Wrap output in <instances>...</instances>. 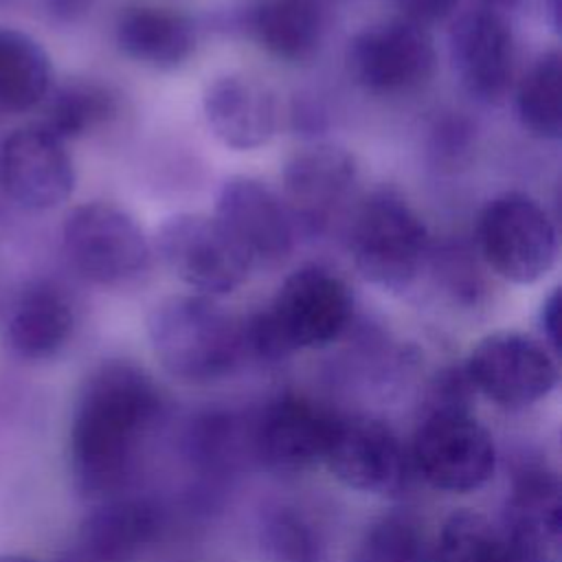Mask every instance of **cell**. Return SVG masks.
Masks as SVG:
<instances>
[{
    "mask_svg": "<svg viewBox=\"0 0 562 562\" xmlns=\"http://www.w3.org/2000/svg\"><path fill=\"white\" fill-rule=\"evenodd\" d=\"M358 180L356 158L329 143L299 149L283 167V204L294 228L323 233L340 213Z\"/></svg>",
    "mask_w": 562,
    "mask_h": 562,
    "instance_id": "14",
    "label": "cell"
},
{
    "mask_svg": "<svg viewBox=\"0 0 562 562\" xmlns=\"http://www.w3.org/2000/svg\"><path fill=\"white\" fill-rule=\"evenodd\" d=\"M476 246L494 274L516 285H531L551 272L558 233L538 200L522 191H505L481 209Z\"/></svg>",
    "mask_w": 562,
    "mask_h": 562,
    "instance_id": "6",
    "label": "cell"
},
{
    "mask_svg": "<svg viewBox=\"0 0 562 562\" xmlns=\"http://www.w3.org/2000/svg\"><path fill=\"white\" fill-rule=\"evenodd\" d=\"M61 241L72 268L99 285H123L138 279L151 257L138 222L108 202L75 206L64 220Z\"/></svg>",
    "mask_w": 562,
    "mask_h": 562,
    "instance_id": "7",
    "label": "cell"
},
{
    "mask_svg": "<svg viewBox=\"0 0 562 562\" xmlns=\"http://www.w3.org/2000/svg\"><path fill=\"white\" fill-rule=\"evenodd\" d=\"M323 463L340 483L367 494L400 492L413 468L393 428L360 415H336Z\"/></svg>",
    "mask_w": 562,
    "mask_h": 562,
    "instance_id": "11",
    "label": "cell"
},
{
    "mask_svg": "<svg viewBox=\"0 0 562 562\" xmlns=\"http://www.w3.org/2000/svg\"><path fill=\"white\" fill-rule=\"evenodd\" d=\"M0 187L29 211H50L75 189V165L64 140L40 123L7 134L0 143Z\"/></svg>",
    "mask_w": 562,
    "mask_h": 562,
    "instance_id": "13",
    "label": "cell"
},
{
    "mask_svg": "<svg viewBox=\"0 0 562 562\" xmlns=\"http://www.w3.org/2000/svg\"><path fill=\"white\" fill-rule=\"evenodd\" d=\"M53 64L29 33L0 29V110L26 112L50 92Z\"/></svg>",
    "mask_w": 562,
    "mask_h": 562,
    "instance_id": "23",
    "label": "cell"
},
{
    "mask_svg": "<svg viewBox=\"0 0 562 562\" xmlns=\"http://www.w3.org/2000/svg\"><path fill=\"white\" fill-rule=\"evenodd\" d=\"M351 79L375 94H402L426 83L437 53L426 26L391 18L358 31L345 53Z\"/></svg>",
    "mask_w": 562,
    "mask_h": 562,
    "instance_id": "10",
    "label": "cell"
},
{
    "mask_svg": "<svg viewBox=\"0 0 562 562\" xmlns=\"http://www.w3.org/2000/svg\"><path fill=\"white\" fill-rule=\"evenodd\" d=\"M259 540L270 562H325V544L314 522L292 509L274 507L263 514Z\"/></svg>",
    "mask_w": 562,
    "mask_h": 562,
    "instance_id": "28",
    "label": "cell"
},
{
    "mask_svg": "<svg viewBox=\"0 0 562 562\" xmlns=\"http://www.w3.org/2000/svg\"><path fill=\"white\" fill-rule=\"evenodd\" d=\"M540 329L544 336V345L558 353L560 347V292L551 290L540 307Z\"/></svg>",
    "mask_w": 562,
    "mask_h": 562,
    "instance_id": "33",
    "label": "cell"
},
{
    "mask_svg": "<svg viewBox=\"0 0 562 562\" xmlns=\"http://www.w3.org/2000/svg\"><path fill=\"white\" fill-rule=\"evenodd\" d=\"M0 562H37V560H33L29 555H20V553H2Z\"/></svg>",
    "mask_w": 562,
    "mask_h": 562,
    "instance_id": "35",
    "label": "cell"
},
{
    "mask_svg": "<svg viewBox=\"0 0 562 562\" xmlns=\"http://www.w3.org/2000/svg\"><path fill=\"white\" fill-rule=\"evenodd\" d=\"M470 255L472 252H468L465 248L446 246L437 255L430 252L428 261V268L435 270V277L441 283V288L463 305L476 303L485 290L483 277Z\"/></svg>",
    "mask_w": 562,
    "mask_h": 562,
    "instance_id": "29",
    "label": "cell"
},
{
    "mask_svg": "<svg viewBox=\"0 0 562 562\" xmlns=\"http://www.w3.org/2000/svg\"><path fill=\"white\" fill-rule=\"evenodd\" d=\"M432 544L408 514H384L358 538L347 562H430Z\"/></svg>",
    "mask_w": 562,
    "mask_h": 562,
    "instance_id": "27",
    "label": "cell"
},
{
    "mask_svg": "<svg viewBox=\"0 0 562 562\" xmlns=\"http://www.w3.org/2000/svg\"><path fill=\"white\" fill-rule=\"evenodd\" d=\"M353 294L347 281L318 263L290 272L268 307L244 325L246 356L281 360L303 349L334 342L351 323Z\"/></svg>",
    "mask_w": 562,
    "mask_h": 562,
    "instance_id": "2",
    "label": "cell"
},
{
    "mask_svg": "<svg viewBox=\"0 0 562 562\" xmlns=\"http://www.w3.org/2000/svg\"><path fill=\"white\" fill-rule=\"evenodd\" d=\"M476 7H483V9H492V11H501V9H509L514 7L518 0H474Z\"/></svg>",
    "mask_w": 562,
    "mask_h": 562,
    "instance_id": "34",
    "label": "cell"
},
{
    "mask_svg": "<svg viewBox=\"0 0 562 562\" xmlns=\"http://www.w3.org/2000/svg\"><path fill=\"white\" fill-rule=\"evenodd\" d=\"M560 53L544 50L529 66L516 92V112L522 127L542 140H558L562 134V105H560Z\"/></svg>",
    "mask_w": 562,
    "mask_h": 562,
    "instance_id": "26",
    "label": "cell"
},
{
    "mask_svg": "<svg viewBox=\"0 0 562 562\" xmlns=\"http://www.w3.org/2000/svg\"><path fill=\"white\" fill-rule=\"evenodd\" d=\"M246 26L272 57L305 61L325 35L323 0H257L246 13Z\"/></svg>",
    "mask_w": 562,
    "mask_h": 562,
    "instance_id": "22",
    "label": "cell"
},
{
    "mask_svg": "<svg viewBox=\"0 0 562 562\" xmlns=\"http://www.w3.org/2000/svg\"><path fill=\"white\" fill-rule=\"evenodd\" d=\"M160 411V391L143 367L105 360L90 371L70 426V461L81 494L103 498L125 485Z\"/></svg>",
    "mask_w": 562,
    "mask_h": 562,
    "instance_id": "1",
    "label": "cell"
},
{
    "mask_svg": "<svg viewBox=\"0 0 562 562\" xmlns=\"http://www.w3.org/2000/svg\"><path fill=\"white\" fill-rule=\"evenodd\" d=\"M389 2L397 9L400 18L428 26L446 20L454 11L459 0H389Z\"/></svg>",
    "mask_w": 562,
    "mask_h": 562,
    "instance_id": "31",
    "label": "cell"
},
{
    "mask_svg": "<svg viewBox=\"0 0 562 562\" xmlns=\"http://www.w3.org/2000/svg\"><path fill=\"white\" fill-rule=\"evenodd\" d=\"M11 7H35L42 9L46 15L59 20V22H72L88 13L97 0H0Z\"/></svg>",
    "mask_w": 562,
    "mask_h": 562,
    "instance_id": "32",
    "label": "cell"
},
{
    "mask_svg": "<svg viewBox=\"0 0 562 562\" xmlns=\"http://www.w3.org/2000/svg\"><path fill=\"white\" fill-rule=\"evenodd\" d=\"M40 123L59 140L83 136L116 114V94L97 81H68L46 94Z\"/></svg>",
    "mask_w": 562,
    "mask_h": 562,
    "instance_id": "25",
    "label": "cell"
},
{
    "mask_svg": "<svg viewBox=\"0 0 562 562\" xmlns=\"http://www.w3.org/2000/svg\"><path fill=\"white\" fill-rule=\"evenodd\" d=\"M432 136H435L432 149L443 160H459V156L470 147L472 127L461 116H448L441 123H437V127L432 130Z\"/></svg>",
    "mask_w": 562,
    "mask_h": 562,
    "instance_id": "30",
    "label": "cell"
},
{
    "mask_svg": "<svg viewBox=\"0 0 562 562\" xmlns=\"http://www.w3.org/2000/svg\"><path fill=\"white\" fill-rule=\"evenodd\" d=\"M202 114L211 134L228 149L248 151L266 145L277 130L274 92L246 72H226L209 81Z\"/></svg>",
    "mask_w": 562,
    "mask_h": 562,
    "instance_id": "17",
    "label": "cell"
},
{
    "mask_svg": "<svg viewBox=\"0 0 562 562\" xmlns=\"http://www.w3.org/2000/svg\"><path fill=\"white\" fill-rule=\"evenodd\" d=\"M430 562H522V558L501 525L474 509H459L441 525Z\"/></svg>",
    "mask_w": 562,
    "mask_h": 562,
    "instance_id": "24",
    "label": "cell"
},
{
    "mask_svg": "<svg viewBox=\"0 0 562 562\" xmlns=\"http://www.w3.org/2000/svg\"><path fill=\"white\" fill-rule=\"evenodd\" d=\"M336 415L301 395L272 400L250 426V452L274 472L323 463Z\"/></svg>",
    "mask_w": 562,
    "mask_h": 562,
    "instance_id": "16",
    "label": "cell"
},
{
    "mask_svg": "<svg viewBox=\"0 0 562 562\" xmlns=\"http://www.w3.org/2000/svg\"><path fill=\"white\" fill-rule=\"evenodd\" d=\"M156 250L167 270L204 296L235 292L252 261L231 233L204 213H176L156 233Z\"/></svg>",
    "mask_w": 562,
    "mask_h": 562,
    "instance_id": "8",
    "label": "cell"
},
{
    "mask_svg": "<svg viewBox=\"0 0 562 562\" xmlns=\"http://www.w3.org/2000/svg\"><path fill=\"white\" fill-rule=\"evenodd\" d=\"M215 220L244 248L252 266H274L292 252L296 237L292 217L281 195L257 178H226L215 198Z\"/></svg>",
    "mask_w": 562,
    "mask_h": 562,
    "instance_id": "15",
    "label": "cell"
},
{
    "mask_svg": "<svg viewBox=\"0 0 562 562\" xmlns=\"http://www.w3.org/2000/svg\"><path fill=\"white\" fill-rule=\"evenodd\" d=\"M195 24L167 7L130 4L114 22L119 50L140 66L173 70L182 66L195 48Z\"/></svg>",
    "mask_w": 562,
    "mask_h": 562,
    "instance_id": "19",
    "label": "cell"
},
{
    "mask_svg": "<svg viewBox=\"0 0 562 562\" xmlns=\"http://www.w3.org/2000/svg\"><path fill=\"white\" fill-rule=\"evenodd\" d=\"M448 53L461 88L483 105L501 103L514 79L516 44L501 11L470 9L448 33Z\"/></svg>",
    "mask_w": 562,
    "mask_h": 562,
    "instance_id": "12",
    "label": "cell"
},
{
    "mask_svg": "<svg viewBox=\"0 0 562 562\" xmlns=\"http://www.w3.org/2000/svg\"><path fill=\"white\" fill-rule=\"evenodd\" d=\"M160 520L147 501L112 498L90 512L77 536L79 562H125L158 533Z\"/></svg>",
    "mask_w": 562,
    "mask_h": 562,
    "instance_id": "21",
    "label": "cell"
},
{
    "mask_svg": "<svg viewBox=\"0 0 562 562\" xmlns=\"http://www.w3.org/2000/svg\"><path fill=\"white\" fill-rule=\"evenodd\" d=\"M75 331V310L68 294L50 283L35 281L22 290L7 323V340L22 360L57 356Z\"/></svg>",
    "mask_w": 562,
    "mask_h": 562,
    "instance_id": "20",
    "label": "cell"
},
{
    "mask_svg": "<svg viewBox=\"0 0 562 562\" xmlns=\"http://www.w3.org/2000/svg\"><path fill=\"white\" fill-rule=\"evenodd\" d=\"M349 250L362 279L386 292L408 290L432 252L424 220L393 189H378L360 202L349 228Z\"/></svg>",
    "mask_w": 562,
    "mask_h": 562,
    "instance_id": "4",
    "label": "cell"
},
{
    "mask_svg": "<svg viewBox=\"0 0 562 562\" xmlns=\"http://www.w3.org/2000/svg\"><path fill=\"white\" fill-rule=\"evenodd\" d=\"M147 336L158 362L187 382L228 375L246 358L241 321L204 294L158 301L147 318Z\"/></svg>",
    "mask_w": 562,
    "mask_h": 562,
    "instance_id": "3",
    "label": "cell"
},
{
    "mask_svg": "<svg viewBox=\"0 0 562 562\" xmlns=\"http://www.w3.org/2000/svg\"><path fill=\"white\" fill-rule=\"evenodd\" d=\"M463 369L476 393L498 406L522 408L547 397L558 384L553 351L522 331H492L472 349Z\"/></svg>",
    "mask_w": 562,
    "mask_h": 562,
    "instance_id": "9",
    "label": "cell"
},
{
    "mask_svg": "<svg viewBox=\"0 0 562 562\" xmlns=\"http://www.w3.org/2000/svg\"><path fill=\"white\" fill-rule=\"evenodd\" d=\"M498 525L522 562H560L562 503L558 479L540 468L520 472Z\"/></svg>",
    "mask_w": 562,
    "mask_h": 562,
    "instance_id": "18",
    "label": "cell"
},
{
    "mask_svg": "<svg viewBox=\"0 0 562 562\" xmlns=\"http://www.w3.org/2000/svg\"><path fill=\"white\" fill-rule=\"evenodd\" d=\"M408 457L428 485L452 494L483 487L496 468L492 435L472 408L457 406H422Z\"/></svg>",
    "mask_w": 562,
    "mask_h": 562,
    "instance_id": "5",
    "label": "cell"
}]
</instances>
